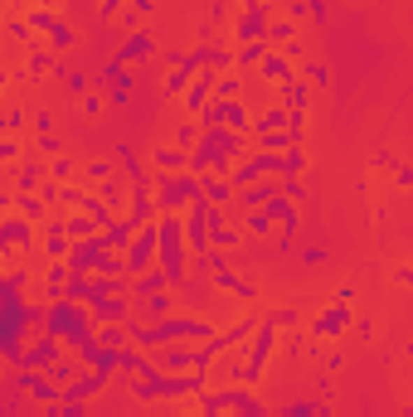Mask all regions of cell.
<instances>
[{"label":"cell","instance_id":"cell-1","mask_svg":"<svg viewBox=\"0 0 413 417\" xmlns=\"http://www.w3.org/2000/svg\"><path fill=\"white\" fill-rule=\"evenodd\" d=\"M340 330H345V311H326L316 325V335H340Z\"/></svg>","mask_w":413,"mask_h":417}]
</instances>
